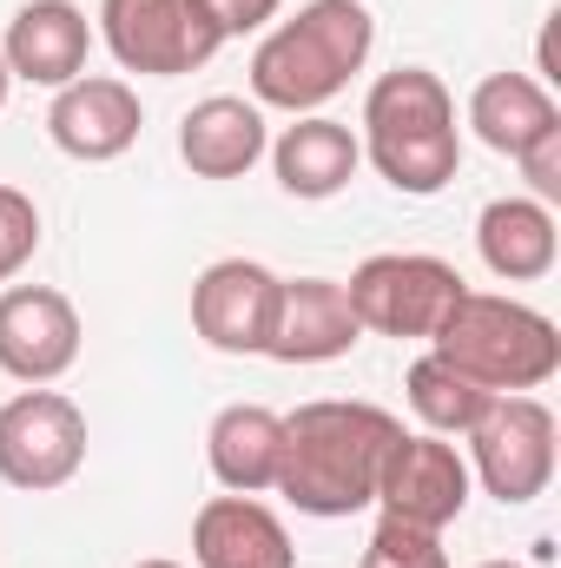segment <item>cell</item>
Here are the masks:
<instances>
[{
  "instance_id": "27",
  "label": "cell",
  "mask_w": 561,
  "mask_h": 568,
  "mask_svg": "<svg viewBox=\"0 0 561 568\" xmlns=\"http://www.w3.org/2000/svg\"><path fill=\"white\" fill-rule=\"evenodd\" d=\"M476 568H529V562H476Z\"/></svg>"
},
{
  "instance_id": "7",
  "label": "cell",
  "mask_w": 561,
  "mask_h": 568,
  "mask_svg": "<svg viewBox=\"0 0 561 568\" xmlns=\"http://www.w3.org/2000/svg\"><path fill=\"white\" fill-rule=\"evenodd\" d=\"M86 463V410L67 390H20L13 404H0V483L47 496L67 489Z\"/></svg>"
},
{
  "instance_id": "17",
  "label": "cell",
  "mask_w": 561,
  "mask_h": 568,
  "mask_svg": "<svg viewBox=\"0 0 561 568\" xmlns=\"http://www.w3.org/2000/svg\"><path fill=\"white\" fill-rule=\"evenodd\" d=\"M476 252L502 284H536L555 272L561 232L542 199H489L476 219Z\"/></svg>"
},
{
  "instance_id": "13",
  "label": "cell",
  "mask_w": 561,
  "mask_h": 568,
  "mask_svg": "<svg viewBox=\"0 0 561 568\" xmlns=\"http://www.w3.org/2000/svg\"><path fill=\"white\" fill-rule=\"evenodd\" d=\"M0 53H7V73L27 80V87H73L86 73V53H93V27L73 0H27L7 33H0Z\"/></svg>"
},
{
  "instance_id": "16",
  "label": "cell",
  "mask_w": 561,
  "mask_h": 568,
  "mask_svg": "<svg viewBox=\"0 0 561 568\" xmlns=\"http://www.w3.org/2000/svg\"><path fill=\"white\" fill-rule=\"evenodd\" d=\"M265 152H272L265 106H252L238 93H212L178 120V159L198 179H245Z\"/></svg>"
},
{
  "instance_id": "19",
  "label": "cell",
  "mask_w": 561,
  "mask_h": 568,
  "mask_svg": "<svg viewBox=\"0 0 561 568\" xmlns=\"http://www.w3.org/2000/svg\"><path fill=\"white\" fill-rule=\"evenodd\" d=\"M205 456H212V476L232 489V496H258L278 483L284 463V417L265 404H225L212 429H205Z\"/></svg>"
},
{
  "instance_id": "18",
  "label": "cell",
  "mask_w": 561,
  "mask_h": 568,
  "mask_svg": "<svg viewBox=\"0 0 561 568\" xmlns=\"http://www.w3.org/2000/svg\"><path fill=\"white\" fill-rule=\"evenodd\" d=\"M272 165H278V185L290 199H337L357 165H364V145L344 120H324V113H297V126H284L272 140Z\"/></svg>"
},
{
  "instance_id": "24",
  "label": "cell",
  "mask_w": 561,
  "mask_h": 568,
  "mask_svg": "<svg viewBox=\"0 0 561 568\" xmlns=\"http://www.w3.org/2000/svg\"><path fill=\"white\" fill-rule=\"evenodd\" d=\"M284 0H192V13H205V27L218 40H238V33H258L265 20H278Z\"/></svg>"
},
{
  "instance_id": "12",
  "label": "cell",
  "mask_w": 561,
  "mask_h": 568,
  "mask_svg": "<svg viewBox=\"0 0 561 568\" xmlns=\"http://www.w3.org/2000/svg\"><path fill=\"white\" fill-rule=\"evenodd\" d=\"M140 126H145L140 93H133L126 80H113V73H80V80L60 87L53 106H47L53 145H60L67 159H80V165H106V159L133 152Z\"/></svg>"
},
{
  "instance_id": "1",
  "label": "cell",
  "mask_w": 561,
  "mask_h": 568,
  "mask_svg": "<svg viewBox=\"0 0 561 568\" xmlns=\"http://www.w3.org/2000/svg\"><path fill=\"white\" fill-rule=\"evenodd\" d=\"M404 436V424L377 404H357V397H317V404H297L284 417V463H278V489L290 509L304 516H357L377 503V476H384V456L390 443Z\"/></svg>"
},
{
  "instance_id": "14",
  "label": "cell",
  "mask_w": 561,
  "mask_h": 568,
  "mask_svg": "<svg viewBox=\"0 0 561 568\" xmlns=\"http://www.w3.org/2000/svg\"><path fill=\"white\" fill-rule=\"evenodd\" d=\"M357 337H364V324H357V311H350L337 278L278 284V324H272L265 357H278V364H337Z\"/></svg>"
},
{
  "instance_id": "8",
  "label": "cell",
  "mask_w": 561,
  "mask_h": 568,
  "mask_svg": "<svg viewBox=\"0 0 561 568\" xmlns=\"http://www.w3.org/2000/svg\"><path fill=\"white\" fill-rule=\"evenodd\" d=\"M100 33L126 73H152V80L198 73L225 47L205 27V13H192V0H100Z\"/></svg>"
},
{
  "instance_id": "21",
  "label": "cell",
  "mask_w": 561,
  "mask_h": 568,
  "mask_svg": "<svg viewBox=\"0 0 561 568\" xmlns=\"http://www.w3.org/2000/svg\"><path fill=\"white\" fill-rule=\"evenodd\" d=\"M404 390H410V410L422 417L429 436H469V424H476L482 404H489V390L469 384V377H462L449 357H436V351H422L417 364H410Z\"/></svg>"
},
{
  "instance_id": "11",
  "label": "cell",
  "mask_w": 561,
  "mask_h": 568,
  "mask_svg": "<svg viewBox=\"0 0 561 568\" xmlns=\"http://www.w3.org/2000/svg\"><path fill=\"white\" fill-rule=\"evenodd\" d=\"M377 503L384 516L397 523H417V529H449L462 509H469V463L456 456L449 436H397L390 456H384V476H377Z\"/></svg>"
},
{
  "instance_id": "2",
  "label": "cell",
  "mask_w": 561,
  "mask_h": 568,
  "mask_svg": "<svg viewBox=\"0 0 561 568\" xmlns=\"http://www.w3.org/2000/svg\"><path fill=\"white\" fill-rule=\"evenodd\" d=\"M370 47H377V20L364 0L297 7L252 53V106H278L290 120L317 113L324 100H337L350 87V73H364Z\"/></svg>"
},
{
  "instance_id": "4",
  "label": "cell",
  "mask_w": 561,
  "mask_h": 568,
  "mask_svg": "<svg viewBox=\"0 0 561 568\" xmlns=\"http://www.w3.org/2000/svg\"><path fill=\"white\" fill-rule=\"evenodd\" d=\"M429 351L449 357L489 397H529L561 371L555 317L522 297H496V291H462L449 304V317L436 324Z\"/></svg>"
},
{
  "instance_id": "15",
  "label": "cell",
  "mask_w": 561,
  "mask_h": 568,
  "mask_svg": "<svg viewBox=\"0 0 561 568\" xmlns=\"http://www.w3.org/2000/svg\"><path fill=\"white\" fill-rule=\"evenodd\" d=\"M192 562L198 568H297L290 529L278 509H265L258 496H212L192 516Z\"/></svg>"
},
{
  "instance_id": "23",
  "label": "cell",
  "mask_w": 561,
  "mask_h": 568,
  "mask_svg": "<svg viewBox=\"0 0 561 568\" xmlns=\"http://www.w3.org/2000/svg\"><path fill=\"white\" fill-rule=\"evenodd\" d=\"M33 252H40V205L20 185H0V284L20 278Z\"/></svg>"
},
{
  "instance_id": "22",
  "label": "cell",
  "mask_w": 561,
  "mask_h": 568,
  "mask_svg": "<svg viewBox=\"0 0 561 568\" xmlns=\"http://www.w3.org/2000/svg\"><path fill=\"white\" fill-rule=\"evenodd\" d=\"M357 568H449V549L436 529H417V523H397L384 516L364 542V562Z\"/></svg>"
},
{
  "instance_id": "25",
  "label": "cell",
  "mask_w": 561,
  "mask_h": 568,
  "mask_svg": "<svg viewBox=\"0 0 561 568\" xmlns=\"http://www.w3.org/2000/svg\"><path fill=\"white\" fill-rule=\"evenodd\" d=\"M516 165H522V179H529V199L561 205V126H549L536 145H522Z\"/></svg>"
},
{
  "instance_id": "28",
  "label": "cell",
  "mask_w": 561,
  "mask_h": 568,
  "mask_svg": "<svg viewBox=\"0 0 561 568\" xmlns=\"http://www.w3.org/2000/svg\"><path fill=\"white\" fill-rule=\"evenodd\" d=\"M140 568H178V562H140Z\"/></svg>"
},
{
  "instance_id": "9",
  "label": "cell",
  "mask_w": 561,
  "mask_h": 568,
  "mask_svg": "<svg viewBox=\"0 0 561 568\" xmlns=\"http://www.w3.org/2000/svg\"><path fill=\"white\" fill-rule=\"evenodd\" d=\"M278 272L258 258H218L192 284V331L225 357H265L278 324Z\"/></svg>"
},
{
  "instance_id": "3",
  "label": "cell",
  "mask_w": 561,
  "mask_h": 568,
  "mask_svg": "<svg viewBox=\"0 0 561 568\" xmlns=\"http://www.w3.org/2000/svg\"><path fill=\"white\" fill-rule=\"evenodd\" d=\"M364 159L410 199H436L456 165H462V133H456V100L429 67H397L364 93Z\"/></svg>"
},
{
  "instance_id": "6",
  "label": "cell",
  "mask_w": 561,
  "mask_h": 568,
  "mask_svg": "<svg viewBox=\"0 0 561 568\" xmlns=\"http://www.w3.org/2000/svg\"><path fill=\"white\" fill-rule=\"evenodd\" d=\"M462 291H469L462 272L449 258H429V252H377L344 284V297H350L364 331H377V337H422V344L436 337V324L449 317V304Z\"/></svg>"
},
{
  "instance_id": "20",
  "label": "cell",
  "mask_w": 561,
  "mask_h": 568,
  "mask_svg": "<svg viewBox=\"0 0 561 568\" xmlns=\"http://www.w3.org/2000/svg\"><path fill=\"white\" fill-rule=\"evenodd\" d=\"M469 126L476 140L502 159H516L522 145H536L549 126H561V106L555 93L529 73H489L476 93H469Z\"/></svg>"
},
{
  "instance_id": "26",
  "label": "cell",
  "mask_w": 561,
  "mask_h": 568,
  "mask_svg": "<svg viewBox=\"0 0 561 568\" xmlns=\"http://www.w3.org/2000/svg\"><path fill=\"white\" fill-rule=\"evenodd\" d=\"M7 93H13V73H7V53H0V106H7Z\"/></svg>"
},
{
  "instance_id": "5",
  "label": "cell",
  "mask_w": 561,
  "mask_h": 568,
  "mask_svg": "<svg viewBox=\"0 0 561 568\" xmlns=\"http://www.w3.org/2000/svg\"><path fill=\"white\" fill-rule=\"evenodd\" d=\"M469 483L502 509L536 503L555 483V410L542 397H489L469 424Z\"/></svg>"
},
{
  "instance_id": "10",
  "label": "cell",
  "mask_w": 561,
  "mask_h": 568,
  "mask_svg": "<svg viewBox=\"0 0 561 568\" xmlns=\"http://www.w3.org/2000/svg\"><path fill=\"white\" fill-rule=\"evenodd\" d=\"M80 364V311L53 284H7L0 291V371L13 384H60Z\"/></svg>"
}]
</instances>
